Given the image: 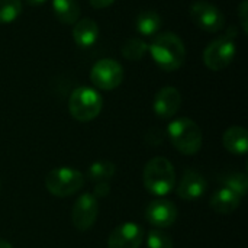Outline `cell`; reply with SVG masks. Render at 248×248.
Segmentation results:
<instances>
[{
	"instance_id": "52a82bcc",
	"label": "cell",
	"mask_w": 248,
	"mask_h": 248,
	"mask_svg": "<svg viewBox=\"0 0 248 248\" xmlns=\"http://www.w3.org/2000/svg\"><path fill=\"white\" fill-rule=\"evenodd\" d=\"M193 23L206 33H218L225 28V16L219 7L208 1H196L190 6Z\"/></svg>"
},
{
	"instance_id": "ffe728a7",
	"label": "cell",
	"mask_w": 248,
	"mask_h": 248,
	"mask_svg": "<svg viewBox=\"0 0 248 248\" xmlns=\"http://www.w3.org/2000/svg\"><path fill=\"white\" fill-rule=\"evenodd\" d=\"M221 182H222L224 187H228L230 190H232L238 196L244 198L247 195L248 176L246 173H240V171L228 173V174H225L224 179H221Z\"/></svg>"
},
{
	"instance_id": "7c38bea8",
	"label": "cell",
	"mask_w": 248,
	"mask_h": 248,
	"mask_svg": "<svg viewBox=\"0 0 248 248\" xmlns=\"http://www.w3.org/2000/svg\"><path fill=\"white\" fill-rule=\"evenodd\" d=\"M180 105H182V94L179 89L173 86H166V87H161L154 96L153 109L158 118L170 119L179 112Z\"/></svg>"
},
{
	"instance_id": "ba28073f",
	"label": "cell",
	"mask_w": 248,
	"mask_h": 248,
	"mask_svg": "<svg viewBox=\"0 0 248 248\" xmlns=\"http://www.w3.org/2000/svg\"><path fill=\"white\" fill-rule=\"evenodd\" d=\"M90 80L100 90H115L124 80V68L116 60L102 58L92 67Z\"/></svg>"
},
{
	"instance_id": "3957f363",
	"label": "cell",
	"mask_w": 248,
	"mask_h": 248,
	"mask_svg": "<svg viewBox=\"0 0 248 248\" xmlns=\"http://www.w3.org/2000/svg\"><path fill=\"white\" fill-rule=\"evenodd\" d=\"M167 135L173 147L185 155H195L203 142L199 125L190 118H177L167 126Z\"/></svg>"
},
{
	"instance_id": "7a4b0ae2",
	"label": "cell",
	"mask_w": 248,
	"mask_h": 248,
	"mask_svg": "<svg viewBox=\"0 0 248 248\" xmlns=\"http://www.w3.org/2000/svg\"><path fill=\"white\" fill-rule=\"evenodd\" d=\"M144 187L154 196H166L176 186V170L166 157H154L144 167Z\"/></svg>"
},
{
	"instance_id": "d6986e66",
	"label": "cell",
	"mask_w": 248,
	"mask_h": 248,
	"mask_svg": "<svg viewBox=\"0 0 248 248\" xmlns=\"http://www.w3.org/2000/svg\"><path fill=\"white\" fill-rule=\"evenodd\" d=\"M116 173V167L110 161H96L93 163L89 170H87V177L89 180L94 183L100 182H109Z\"/></svg>"
},
{
	"instance_id": "603a6c76",
	"label": "cell",
	"mask_w": 248,
	"mask_h": 248,
	"mask_svg": "<svg viewBox=\"0 0 248 248\" xmlns=\"http://www.w3.org/2000/svg\"><path fill=\"white\" fill-rule=\"evenodd\" d=\"M147 247L148 248H173L171 237L164 232L163 230H151L147 237Z\"/></svg>"
},
{
	"instance_id": "7402d4cb",
	"label": "cell",
	"mask_w": 248,
	"mask_h": 248,
	"mask_svg": "<svg viewBox=\"0 0 248 248\" xmlns=\"http://www.w3.org/2000/svg\"><path fill=\"white\" fill-rule=\"evenodd\" d=\"M20 0H0V23H12L22 13Z\"/></svg>"
},
{
	"instance_id": "e0dca14e",
	"label": "cell",
	"mask_w": 248,
	"mask_h": 248,
	"mask_svg": "<svg viewBox=\"0 0 248 248\" xmlns=\"http://www.w3.org/2000/svg\"><path fill=\"white\" fill-rule=\"evenodd\" d=\"M55 17L64 25H74L81 15V7L77 0H52Z\"/></svg>"
},
{
	"instance_id": "9c48e42d",
	"label": "cell",
	"mask_w": 248,
	"mask_h": 248,
	"mask_svg": "<svg viewBox=\"0 0 248 248\" xmlns=\"http://www.w3.org/2000/svg\"><path fill=\"white\" fill-rule=\"evenodd\" d=\"M99 214V203L94 195L92 193H83L74 203L71 211V222L76 230L78 231H87L90 230Z\"/></svg>"
},
{
	"instance_id": "8992f818",
	"label": "cell",
	"mask_w": 248,
	"mask_h": 248,
	"mask_svg": "<svg viewBox=\"0 0 248 248\" xmlns=\"http://www.w3.org/2000/svg\"><path fill=\"white\" fill-rule=\"evenodd\" d=\"M235 52L237 46L234 38L225 35L208 44V46L203 51V62L209 70L221 71L232 62Z\"/></svg>"
},
{
	"instance_id": "f1b7e54d",
	"label": "cell",
	"mask_w": 248,
	"mask_h": 248,
	"mask_svg": "<svg viewBox=\"0 0 248 248\" xmlns=\"http://www.w3.org/2000/svg\"><path fill=\"white\" fill-rule=\"evenodd\" d=\"M0 189H1V182H0Z\"/></svg>"
},
{
	"instance_id": "4fadbf2b",
	"label": "cell",
	"mask_w": 248,
	"mask_h": 248,
	"mask_svg": "<svg viewBox=\"0 0 248 248\" xmlns=\"http://www.w3.org/2000/svg\"><path fill=\"white\" fill-rule=\"evenodd\" d=\"M206 189H208V183L201 173L195 170H186L179 182L176 193L180 199L192 202L202 198Z\"/></svg>"
},
{
	"instance_id": "4316f807",
	"label": "cell",
	"mask_w": 248,
	"mask_h": 248,
	"mask_svg": "<svg viewBox=\"0 0 248 248\" xmlns=\"http://www.w3.org/2000/svg\"><path fill=\"white\" fill-rule=\"evenodd\" d=\"M26 1L32 6H39V4H44L46 0H26Z\"/></svg>"
},
{
	"instance_id": "9a60e30c",
	"label": "cell",
	"mask_w": 248,
	"mask_h": 248,
	"mask_svg": "<svg viewBox=\"0 0 248 248\" xmlns=\"http://www.w3.org/2000/svg\"><path fill=\"white\" fill-rule=\"evenodd\" d=\"M99 38V25L90 19H78L73 26V39L81 48H89L94 45Z\"/></svg>"
},
{
	"instance_id": "8fae6325",
	"label": "cell",
	"mask_w": 248,
	"mask_h": 248,
	"mask_svg": "<svg viewBox=\"0 0 248 248\" xmlns=\"http://www.w3.org/2000/svg\"><path fill=\"white\" fill-rule=\"evenodd\" d=\"M144 241V228L137 222L118 225L108 238V248H140Z\"/></svg>"
},
{
	"instance_id": "83f0119b",
	"label": "cell",
	"mask_w": 248,
	"mask_h": 248,
	"mask_svg": "<svg viewBox=\"0 0 248 248\" xmlns=\"http://www.w3.org/2000/svg\"><path fill=\"white\" fill-rule=\"evenodd\" d=\"M0 248H13V247H12V244H10L9 241H6V240H0Z\"/></svg>"
},
{
	"instance_id": "484cf974",
	"label": "cell",
	"mask_w": 248,
	"mask_h": 248,
	"mask_svg": "<svg viewBox=\"0 0 248 248\" xmlns=\"http://www.w3.org/2000/svg\"><path fill=\"white\" fill-rule=\"evenodd\" d=\"M113 3H115V0H90V6L93 9H97V10L106 9L109 6H112Z\"/></svg>"
},
{
	"instance_id": "277c9868",
	"label": "cell",
	"mask_w": 248,
	"mask_h": 248,
	"mask_svg": "<svg viewBox=\"0 0 248 248\" xmlns=\"http://www.w3.org/2000/svg\"><path fill=\"white\" fill-rule=\"evenodd\" d=\"M103 108V100L99 92L92 87H77L70 94L68 110L70 115L78 122H90L99 116Z\"/></svg>"
},
{
	"instance_id": "cb8c5ba5",
	"label": "cell",
	"mask_w": 248,
	"mask_h": 248,
	"mask_svg": "<svg viewBox=\"0 0 248 248\" xmlns=\"http://www.w3.org/2000/svg\"><path fill=\"white\" fill-rule=\"evenodd\" d=\"M238 19L243 29V33H248V1L243 0L238 6Z\"/></svg>"
},
{
	"instance_id": "ac0fdd59",
	"label": "cell",
	"mask_w": 248,
	"mask_h": 248,
	"mask_svg": "<svg viewBox=\"0 0 248 248\" xmlns=\"http://www.w3.org/2000/svg\"><path fill=\"white\" fill-rule=\"evenodd\" d=\"M161 23H163V20H161V16L158 15V12L151 10V9L142 10L137 16V20H135L137 31L141 35H144V36H153V35H155L160 31Z\"/></svg>"
},
{
	"instance_id": "5b68a950",
	"label": "cell",
	"mask_w": 248,
	"mask_h": 248,
	"mask_svg": "<svg viewBox=\"0 0 248 248\" xmlns=\"http://www.w3.org/2000/svg\"><path fill=\"white\" fill-rule=\"evenodd\" d=\"M84 185V174L76 169L58 167L45 177L46 190L57 198H68L77 193Z\"/></svg>"
},
{
	"instance_id": "6da1fadb",
	"label": "cell",
	"mask_w": 248,
	"mask_h": 248,
	"mask_svg": "<svg viewBox=\"0 0 248 248\" xmlns=\"http://www.w3.org/2000/svg\"><path fill=\"white\" fill-rule=\"evenodd\" d=\"M151 58L164 71L179 70L186 60V46L180 36L173 32H164L154 38L148 46Z\"/></svg>"
},
{
	"instance_id": "d4e9b609",
	"label": "cell",
	"mask_w": 248,
	"mask_h": 248,
	"mask_svg": "<svg viewBox=\"0 0 248 248\" xmlns=\"http://www.w3.org/2000/svg\"><path fill=\"white\" fill-rule=\"evenodd\" d=\"M109 193H110V186H109L108 182H100V183L96 185V187H94V196H97V198H105V196H108Z\"/></svg>"
},
{
	"instance_id": "44dd1931",
	"label": "cell",
	"mask_w": 248,
	"mask_h": 248,
	"mask_svg": "<svg viewBox=\"0 0 248 248\" xmlns=\"http://www.w3.org/2000/svg\"><path fill=\"white\" fill-rule=\"evenodd\" d=\"M147 51H148V45L142 39H138V38H129L121 46V54L126 60H132V61L141 60Z\"/></svg>"
},
{
	"instance_id": "30bf717a",
	"label": "cell",
	"mask_w": 248,
	"mask_h": 248,
	"mask_svg": "<svg viewBox=\"0 0 248 248\" xmlns=\"http://www.w3.org/2000/svg\"><path fill=\"white\" fill-rule=\"evenodd\" d=\"M177 206L167 199H155L150 202L145 209V219L158 230L173 227L177 221Z\"/></svg>"
},
{
	"instance_id": "2e32d148",
	"label": "cell",
	"mask_w": 248,
	"mask_h": 248,
	"mask_svg": "<svg viewBox=\"0 0 248 248\" xmlns=\"http://www.w3.org/2000/svg\"><path fill=\"white\" fill-rule=\"evenodd\" d=\"M225 150L234 155H246L248 151V134L243 126H230L222 135Z\"/></svg>"
},
{
	"instance_id": "5bb4252c",
	"label": "cell",
	"mask_w": 248,
	"mask_h": 248,
	"mask_svg": "<svg viewBox=\"0 0 248 248\" xmlns=\"http://www.w3.org/2000/svg\"><path fill=\"white\" fill-rule=\"evenodd\" d=\"M241 196H238L237 193H234L232 190H230L228 187H219L217 192H214V195L211 196V208L221 215H228L232 214L234 211H237L241 205Z\"/></svg>"
}]
</instances>
